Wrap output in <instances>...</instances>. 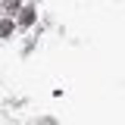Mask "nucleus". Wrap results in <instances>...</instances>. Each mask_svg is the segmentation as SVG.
I'll return each instance as SVG.
<instances>
[{"instance_id": "1", "label": "nucleus", "mask_w": 125, "mask_h": 125, "mask_svg": "<svg viewBox=\"0 0 125 125\" xmlns=\"http://www.w3.org/2000/svg\"><path fill=\"white\" fill-rule=\"evenodd\" d=\"M10 28H13V22H0V34H10Z\"/></svg>"}]
</instances>
